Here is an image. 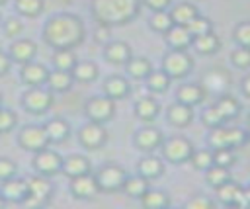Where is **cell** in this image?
Segmentation results:
<instances>
[{
  "instance_id": "cell-8",
  "label": "cell",
  "mask_w": 250,
  "mask_h": 209,
  "mask_svg": "<svg viewBox=\"0 0 250 209\" xmlns=\"http://www.w3.org/2000/svg\"><path fill=\"white\" fill-rule=\"evenodd\" d=\"M84 113H86L88 121H96V123L104 125V123L111 121L115 115V100L107 98L105 94L92 96L84 104Z\"/></svg>"
},
{
  "instance_id": "cell-56",
  "label": "cell",
  "mask_w": 250,
  "mask_h": 209,
  "mask_svg": "<svg viewBox=\"0 0 250 209\" xmlns=\"http://www.w3.org/2000/svg\"><path fill=\"white\" fill-rule=\"evenodd\" d=\"M246 145H250V129L246 131Z\"/></svg>"
},
{
  "instance_id": "cell-44",
  "label": "cell",
  "mask_w": 250,
  "mask_h": 209,
  "mask_svg": "<svg viewBox=\"0 0 250 209\" xmlns=\"http://www.w3.org/2000/svg\"><path fill=\"white\" fill-rule=\"evenodd\" d=\"M186 27H188V31L191 33V37H197V35H203V33H209V31H213V21L209 20V18H205V16H195L191 21H188L186 23Z\"/></svg>"
},
{
  "instance_id": "cell-39",
  "label": "cell",
  "mask_w": 250,
  "mask_h": 209,
  "mask_svg": "<svg viewBox=\"0 0 250 209\" xmlns=\"http://www.w3.org/2000/svg\"><path fill=\"white\" fill-rule=\"evenodd\" d=\"M205 182L215 189L217 186L225 184L227 180H230V168H225V166H217V164H211L205 172Z\"/></svg>"
},
{
  "instance_id": "cell-61",
  "label": "cell",
  "mask_w": 250,
  "mask_h": 209,
  "mask_svg": "<svg viewBox=\"0 0 250 209\" xmlns=\"http://www.w3.org/2000/svg\"><path fill=\"white\" fill-rule=\"evenodd\" d=\"M0 105H2V94H0Z\"/></svg>"
},
{
  "instance_id": "cell-7",
  "label": "cell",
  "mask_w": 250,
  "mask_h": 209,
  "mask_svg": "<svg viewBox=\"0 0 250 209\" xmlns=\"http://www.w3.org/2000/svg\"><path fill=\"white\" fill-rule=\"evenodd\" d=\"M96 178V184L100 188V191H119L125 178H127V172L123 166L115 164V162H107L104 166H100L94 174Z\"/></svg>"
},
{
  "instance_id": "cell-9",
  "label": "cell",
  "mask_w": 250,
  "mask_h": 209,
  "mask_svg": "<svg viewBox=\"0 0 250 209\" xmlns=\"http://www.w3.org/2000/svg\"><path fill=\"white\" fill-rule=\"evenodd\" d=\"M31 166H33L35 174H43V176H49V178H53V176L61 174L62 156H61L57 150H53V148L45 146V148H41V150L33 152V160H31Z\"/></svg>"
},
{
  "instance_id": "cell-12",
  "label": "cell",
  "mask_w": 250,
  "mask_h": 209,
  "mask_svg": "<svg viewBox=\"0 0 250 209\" xmlns=\"http://www.w3.org/2000/svg\"><path fill=\"white\" fill-rule=\"evenodd\" d=\"M37 55V43L33 39H27V37H18L12 41L10 49H8V57L12 63H18V64H25L29 61H33Z\"/></svg>"
},
{
  "instance_id": "cell-13",
  "label": "cell",
  "mask_w": 250,
  "mask_h": 209,
  "mask_svg": "<svg viewBox=\"0 0 250 209\" xmlns=\"http://www.w3.org/2000/svg\"><path fill=\"white\" fill-rule=\"evenodd\" d=\"M162 141H164V133L158 127H152V125L139 129L135 133V139H133L135 146L143 152H154L156 148H160Z\"/></svg>"
},
{
  "instance_id": "cell-4",
  "label": "cell",
  "mask_w": 250,
  "mask_h": 209,
  "mask_svg": "<svg viewBox=\"0 0 250 209\" xmlns=\"http://www.w3.org/2000/svg\"><path fill=\"white\" fill-rule=\"evenodd\" d=\"M20 104L25 111L35 113V115H43L53 107L55 94L45 84L43 86H27V90L21 94Z\"/></svg>"
},
{
  "instance_id": "cell-46",
  "label": "cell",
  "mask_w": 250,
  "mask_h": 209,
  "mask_svg": "<svg viewBox=\"0 0 250 209\" xmlns=\"http://www.w3.org/2000/svg\"><path fill=\"white\" fill-rule=\"evenodd\" d=\"M232 39L236 41V45L250 49V20L236 23V27L232 31Z\"/></svg>"
},
{
  "instance_id": "cell-2",
  "label": "cell",
  "mask_w": 250,
  "mask_h": 209,
  "mask_svg": "<svg viewBox=\"0 0 250 209\" xmlns=\"http://www.w3.org/2000/svg\"><path fill=\"white\" fill-rule=\"evenodd\" d=\"M141 10V0H92L90 12L98 23L125 25L131 23Z\"/></svg>"
},
{
  "instance_id": "cell-18",
  "label": "cell",
  "mask_w": 250,
  "mask_h": 209,
  "mask_svg": "<svg viewBox=\"0 0 250 209\" xmlns=\"http://www.w3.org/2000/svg\"><path fill=\"white\" fill-rule=\"evenodd\" d=\"M61 172L66 176V178H74V176H82V174H90L92 172V162L88 156L84 154H68L62 158V166H61Z\"/></svg>"
},
{
  "instance_id": "cell-50",
  "label": "cell",
  "mask_w": 250,
  "mask_h": 209,
  "mask_svg": "<svg viewBox=\"0 0 250 209\" xmlns=\"http://www.w3.org/2000/svg\"><path fill=\"white\" fill-rule=\"evenodd\" d=\"M2 23H4V33H6V37H18V35L23 31V21H21L20 18H16V16L8 18V20L2 21Z\"/></svg>"
},
{
  "instance_id": "cell-34",
  "label": "cell",
  "mask_w": 250,
  "mask_h": 209,
  "mask_svg": "<svg viewBox=\"0 0 250 209\" xmlns=\"http://www.w3.org/2000/svg\"><path fill=\"white\" fill-rule=\"evenodd\" d=\"M148 188H150V182L146 178H143L141 174H135V176L127 174V178H125V182L121 186V191H125L131 199H139Z\"/></svg>"
},
{
  "instance_id": "cell-37",
  "label": "cell",
  "mask_w": 250,
  "mask_h": 209,
  "mask_svg": "<svg viewBox=\"0 0 250 209\" xmlns=\"http://www.w3.org/2000/svg\"><path fill=\"white\" fill-rule=\"evenodd\" d=\"M14 8L23 18H37L43 12L45 2L43 0H14Z\"/></svg>"
},
{
  "instance_id": "cell-49",
  "label": "cell",
  "mask_w": 250,
  "mask_h": 209,
  "mask_svg": "<svg viewBox=\"0 0 250 209\" xmlns=\"http://www.w3.org/2000/svg\"><path fill=\"white\" fill-rule=\"evenodd\" d=\"M217 207V201L207 195H193L186 201V209H213Z\"/></svg>"
},
{
  "instance_id": "cell-33",
  "label": "cell",
  "mask_w": 250,
  "mask_h": 209,
  "mask_svg": "<svg viewBox=\"0 0 250 209\" xmlns=\"http://www.w3.org/2000/svg\"><path fill=\"white\" fill-rule=\"evenodd\" d=\"M123 66H125L127 74H129L131 78H137V80H145V76L154 68L152 63H150L146 57H143V55H141V57H135V55H133Z\"/></svg>"
},
{
  "instance_id": "cell-14",
  "label": "cell",
  "mask_w": 250,
  "mask_h": 209,
  "mask_svg": "<svg viewBox=\"0 0 250 209\" xmlns=\"http://www.w3.org/2000/svg\"><path fill=\"white\" fill-rule=\"evenodd\" d=\"M0 195L6 203H21L27 195V180L25 178H6L0 180Z\"/></svg>"
},
{
  "instance_id": "cell-45",
  "label": "cell",
  "mask_w": 250,
  "mask_h": 209,
  "mask_svg": "<svg viewBox=\"0 0 250 209\" xmlns=\"http://www.w3.org/2000/svg\"><path fill=\"white\" fill-rule=\"evenodd\" d=\"M230 63L236 66V68H242V70H246V68H250V49L248 47H236V49H232V53H230Z\"/></svg>"
},
{
  "instance_id": "cell-42",
  "label": "cell",
  "mask_w": 250,
  "mask_h": 209,
  "mask_svg": "<svg viewBox=\"0 0 250 209\" xmlns=\"http://www.w3.org/2000/svg\"><path fill=\"white\" fill-rule=\"evenodd\" d=\"M188 162H189L195 170L205 172V170L213 164V152H211L209 146H205V148H193V152H191V156H189Z\"/></svg>"
},
{
  "instance_id": "cell-31",
  "label": "cell",
  "mask_w": 250,
  "mask_h": 209,
  "mask_svg": "<svg viewBox=\"0 0 250 209\" xmlns=\"http://www.w3.org/2000/svg\"><path fill=\"white\" fill-rule=\"evenodd\" d=\"M227 84H229V74H227L225 70L215 68V70H211V72H207V74H205V78H203V84H201V86L205 88V92L225 94Z\"/></svg>"
},
{
  "instance_id": "cell-1",
  "label": "cell",
  "mask_w": 250,
  "mask_h": 209,
  "mask_svg": "<svg viewBox=\"0 0 250 209\" xmlns=\"http://www.w3.org/2000/svg\"><path fill=\"white\" fill-rule=\"evenodd\" d=\"M41 35L51 49H74L84 41L86 27L76 14L59 12L45 21Z\"/></svg>"
},
{
  "instance_id": "cell-51",
  "label": "cell",
  "mask_w": 250,
  "mask_h": 209,
  "mask_svg": "<svg viewBox=\"0 0 250 209\" xmlns=\"http://www.w3.org/2000/svg\"><path fill=\"white\" fill-rule=\"evenodd\" d=\"M16 174H18V164L8 156H0V180L12 178Z\"/></svg>"
},
{
  "instance_id": "cell-25",
  "label": "cell",
  "mask_w": 250,
  "mask_h": 209,
  "mask_svg": "<svg viewBox=\"0 0 250 209\" xmlns=\"http://www.w3.org/2000/svg\"><path fill=\"white\" fill-rule=\"evenodd\" d=\"M45 86H47L53 94H64V92H68V90L74 86V78H72L70 70L53 68V70H49V74H47Z\"/></svg>"
},
{
  "instance_id": "cell-5",
  "label": "cell",
  "mask_w": 250,
  "mask_h": 209,
  "mask_svg": "<svg viewBox=\"0 0 250 209\" xmlns=\"http://www.w3.org/2000/svg\"><path fill=\"white\" fill-rule=\"evenodd\" d=\"M193 143L184 137V135H174V137H164L162 145H160V154L166 162L172 164H184L189 160L191 152H193Z\"/></svg>"
},
{
  "instance_id": "cell-19",
  "label": "cell",
  "mask_w": 250,
  "mask_h": 209,
  "mask_svg": "<svg viewBox=\"0 0 250 209\" xmlns=\"http://www.w3.org/2000/svg\"><path fill=\"white\" fill-rule=\"evenodd\" d=\"M215 191H217V201L219 203L229 205V207H242V186L232 182V178L227 180L225 184L217 186Z\"/></svg>"
},
{
  "instance_id": "cell-20",
  "label": "cell",
  "mask_w": 250,
  "mask_h": 209,
  "mask_svg": "<svg viewBox=\"0 0 250 209\" xmlns=\"http://www.w3.org/2000/svg\"><path fill=\"white\" fill-rule=\"evenodd\" d=\"M47 74H49V68L35 61L21 64V70H20V78L25 86H43L47 80Z\"/></svg>"
},
{
  "instance_id": "cell-15",
  "label": "cell",
  "mask_w": 250,
  "mask_h": 209,
  "mask_svg": "<svg viewBox=\"0 0 250 209\" xmlns=\"http://www.w3.org/2000/svg\"><path fill=\"white\" fill-rule=\"evenodd\" d=\"M70 193L76 197V199H92L100 193V188L96 184V178L94 174H82V176H74L70 178Z\"/></svg>"
},
{
  "instance_id": "cell-27",
  "label": "cell",
  "mask_w": 250,
  "mask_h": 209,
  "mask_svg": "<svg viewBox=\"0 0 250 209\" xmlns=\"http://www.w3.org/2000/svg\"><path fill=\"white\" fill-rule=\"evenodd\" d=\"M166 117H168V123L170 125H174L178 129H184V127H188L193 121V107L191 105H186L182 102H174L168 107Z\"/></svg>"
},
{
  "instance_id": "cell-57",
  "label": "cell",
  "mask_w": 250,
  "mask_h": 209,
  "mask_svg": "<svg viewBox=\"0 0 250 209\" xmlns=\"http://www.w3.org/2000/svg\"><path fill=\"white\" fill-rule=\"evenodd\" d=\"M4 205H6V201H4V197H2V195H0V209H2V207H4Z\"/></svg>"
},
{
  "instance_id": "cell-10",
  "label": "cell",
  "mask_w": 250,
  "mask_h": 209,
  "mask_svg": "<svg viewBox=\"0 0 250 209\" xmlns=\"http://www.w3.org/2000/svg\"><path fill=\"white\" fill-rule=\"evenodd\" d=\"M78 143L86 150H98L107 143V131L102 123L88 121L78 129Z\"/></svg>"
},
{
  "instance_id": "cell-30",
  "label": "cell",
  "mask_w": 250,
  "mask_h": 209,
  "mask_svg": "<svg viewBox=\"0 0 250 209\" xmlns=\"http://www.w3.org/2000/svg\"><path fill=\"white\" fill-rule=\"evenodd\" d=\"M213 104L219 109V113L225 117V121H230L240 113V102L230 94H219Z\"/></svg>"
},
{
  "instance_id": "cell-35",
  "label": "cell",
  "mask_w": 250,
  "mask_h": 209,
  "mask_svg": "<svg viewBox=\"0 0 250 209\" xmlns=\"http://www.w3.org/2000/svg\"><path fill=\"white\" fill-rule=\"evenodd\" d=\"M139 201H141V205L146 207V209H164V207H168V205L172 203L166 191H162V189H152V188H148V189L139 197Z\"/></svg>"
},
{
  "instance_id": "cell-52",
  "label": "cell",
  "mask_w": 250,
  "mask_h": 209,
  "mask_svg": "<svg viewBox=\"0 0 250 209\" xmlns=\"http://www.w3.org/2000/svg\"><path fill=\"white\" fill-rule=\"evenodd\" d=\"M94 39H96V43L105 45L107 41H111V27L105 23H98V27L94 31Z\"/></svg>"
},
{
  "instance_id": "cell-53",
  "label": "cell",
  "mask_w": 250,
  "mask_h": 209,
  "mask_svg": "<svg viewBox=\"0 0 250 209\" xmlns=\"http://www.w3.org/2000/svg\"><path fill=\"white\" fill-rule=\"evenodd\" d=\"M172 0H141L143 6H146L150 12H158V10H168Z\"/></svg>"
},
{
  "instance_id": "cell-62",
  "label": "cell",
  "mask_w": 250,
  "mask_h": 209,
  "mask_svg": "<svg viewBox=\"0 0 250 209\" xmlns=\"http://www.w3.org/2000/svg\"><path fill=\"white\" fill-rule=\"evenodd\" d=\"M0 25H2V14H0Z\"/></svg>"
},
{
  "instance_id": "cell-26",
  "label": "cell",
  "mask_w": 250,
  "mask_h": 209,
  "mask_svg": "<svg viewBox=\"0 0 250 209\" xmlns=\"http://www.w3.org/2000/svg\"><path fill=\"white\" fill-rule=\"evenodd\" d=\"M133 111H135L137 119H141L145 123H152L160 113V104L154 96H145V98H139L135 102Z\"/></svg>"
},
{
  "instance_id": "cell-6",
  "label": "cell",
  "mask_w": 250,
  "mask_h": 209,
  "mask_svg": "<svg viewBox=\"0 0 250 209\" xmlns=\"http://www.w3.org/2000/svg\"><path fill=\"white\" fill-rule=\"evenodd\" d=\"M162 70L172 80L186 78L193 70V59H191V55L188 51H174V49H170L162 57Z\"/></svg>"
},
{
  "instance_id": "cell-22",
  "label": "cell",
  "mask_w": 250,
  "mask_h": 209,
  "mask_svg": "<svg viewBox=\"0 0 250 209\" xmlns=\"http://www.w3.org/2000/svg\"><path fill=\"white\" fill-rule=\"evenodd\" d=\"M43 129H45V135H47V139H49V145H51V143H55V145L64 143V141L70 137V133H72L70 123H68L64 117H51V119L43 125Z\"/></svg>"
},
{
  "instance_id": "cell-11",
  "label": "cell",
  "mask_w": 250,
  "mask_h": 209,
  "mask_svg": "<svg viewBox=\"0 0 250 209\" xmlns=\"http://www.w3.org/2000/svg\"><path fill=\"white\" fill-rule=\"evenodd\" d=\"M18 145L27 152H37L49 146V139L45 135L43 125H25L18 133Z\"/></svg>"
},
{
  "instance_id": "cell-36",
  "label": "cell",
  "mask_w": 250,
  "mask_h": 209,
  "mask_svg": "<svg viewBox=\"0 0 250 209\" xmlns=\"http://www.w3.org/2000/svg\"><path fill=\"white\" fill-rule=\"evenodd\" d=\"M197 14H199V10H197V6H193L191 2H180V4H176V6L170 10L172 21L178 23V25H186V23L191 21Z\"/></svg>"
},
{
  "instance_id": "cell-59",
  "label": "cell",
  "mask_w": 250,
  "mask_h": 209,
  "mask_svg": "<svg viewBox=\"0 0 250 209\" xmlns=\"http://www.w3.org/2000/svg\"><path fill=\"white\" fill-rule=\"evenodd\" d=\"M4 4H8V0H0V6H4Z\"/></svg>"
},
{
  "instance_id": "cell-58",
  "label": "cell",
  "mask_w": 250,
  "mask_h": 209,
  "mask_svg": "<svg viewBox=\"0 0 250 209\" xmlns=\"http://www.w3.org/2000/svg\"><path fill=\"white\" fill-rule=\"evenodd\" d=\"M59 2H62V4H68V2H72V0H59Z\"/></svg>"
},
{
  "instance_id": "cell-32",
  "label": "cell",
  "mask_w": 250,
  "mask_h": 209,
  "mask_svg": "<svg viewBox=\"0 0 250 209\" xmlns=\"http://www.w3.org/2000/svg\"><path fill=\"white\" fill-rule=\"evenodd\" d=\"M219 47H221V41L215 35V31H209V33H203L191 39V49H195L199 55H213L217 53Z\"/></svg>"
},
{
  "instance_id": "cell-28",
  "label": "cell",
  "mask_w": 250,
  "mask_h": 209,
  "mask_svg": "<svg viewBox=\"0 0 250 209\" xmlns=\"http://www.w3.org/2000/svg\"><path fill=\"white\" fill-rule=\"evenodd\" d=\"M170 84H172V78H170L162 68H152V70L145 76V86H146V90H148L150 94H154V96H160V94L168 92Z\"/></svg>"
},
{
  "instance_id": "cell-41",
  "label": "cell",
  "mask_w": 250,
  "mask_h": 209,
  "mask_svg": "<svg viewBox=\"0 0 250 209\" xmlns=\"http://www.w3.org/2000/svg\"><path fill=\"white\" fill-rule=\"evenodd\" d=\"M209 148H211V146H209ZM211 152H213V164H217V166L232 168V166L236 164V160H238V156H236L234 148H230V146L211 148Z\"/></svg>"
},
{
  "instance_id": "cell-21",
  "label": "cell",
  "mask_w": 250,
  "mask_h": 209,
  "mask_svg": "<svg viewBox=\"0 0 250 209\" xmlns=\"http://www.w3.org/2000/svg\"><path fill=\"white\" fill-rule=\"evenodd\" d=\"M104 94L111 100H123L131 94V82L129 78L121 76V74H111L104 80Z\"/></svg>"
},
{
  "instance_id": "cell-55",
  "label": "cell",
  "mask_w": 250,
  "mask_h": 209,
  "mask_svg": "<svg viewBox=\"0 0 250 209\" xmlns=\"http://www.w3.org/2000/svg\"><path fill=\"white\" fill-rule=\"evenodd\" d=\"M240 90H242V94H244L246 98H250V72L240 80Z\"/></svg>"
},
{
  "instance_id": "cell-3",
  "label": "cell",
  "mask_w": 250,
  "mask_h": 209,
  "mask_svg": "<svg viewBox=\"0 0 250 209\" xmlns=\"http://www.w3.org/2000/svg\"><path fill=\"white\" fill-rule=\"evenodd\" d=\"M55 186L53 180L49 176L43 174H35L27 178V195L23 197L21 205L23 207H41L45 203H49V199L53 197Z\"/></svg>"
},
{
  "instance_id": "cell-48",
  "label": "cell",
  "mask_w": 250,
  "mask_h": 209,
  "mask_svg": "<svg viewBox=\"0 0 250 209\" xmlns=\"http://www.w3.org/2000/svg\"><path fill=\"white\" fill-rule=\"evenodd\" d=\"M16 125H18V115L12 109L0 107V135L2 133H10Z\"/></svg>"
},
{
  "instance_id": "cell-54",
  "label": "cell",
  "mask_w": 250,
  "mask_h": 209,
  "mask_svg": "<svg viewBox=\"0 0 250 209\" xmlns=\"http://www.w3.org/2000/svg\"><path fill=\"white\" fill-rule=\"evenodd\" d=\"M10 68H12V61H10L8 53L0 49V78L6 76V74L10 72Z\"/></svg>"
},
{
  "instance_id": "cell-23",
  "label": "cell",
  "mask_w": 250,
  "mask_h": 209,
  "mask_svg": "<svg viewBox=\"0 0 250 209\" xmlns=\"http://www.w3.org/2000/svg\"><path fill=\"white\" fill-rule=\"evenodd\" d=\"M164 39H166V43H168V47L170 49H174V51H188V49H191V33L188 31V27L186 25H178V23H174L166 33H164Z\"/></svg>"
},
{
  "instance_id": "cell-60",
  "label": "cell",
  "mask_w": 250,
  "mask_h": 209,
  "mask_svg": "<svg viewBox=\"0 0 250 209\" xmlns=\"http://www.w3.org/2000/svg\"><path fill=\"white\" fill-rule=\"evenodd\" d=\"M248 125H250V113H248Z\"/></svg>"
},
{
  "instance_id": "cell-16",
  "label": "cell",
  "mask_w": 250,
  "mask_h": 209,
  "mask_svg": "<svg viewBox=\"0 0 250 209\" xmlns=\"http://www.w3.org/2000/svg\"><path fill=\"white\" fill-rule=\"evenodd\" d=\"M207 98V92L205 88L199 84V82H188V84H180L178 90H176V102H182L186 105H199L203 104Z\"/></svg>"
},
{
  "instance_id": "cell-43",
  "label": "cell",
  "mask_w": 250,
  "mask_h": 209,
  "mask_svg": "<svg viewBox=\"0 0 250 209\" xmlns=\"http://www.w3.org/2000/svg\"><path fill=\"white\" fill-rule=\"evenodd\" d=\"M201 123H203L207 129H213V127L225 125L227 121H225V117L219 113V109L215 107V104H209V105H205L203 111H201Z\"/></svg>"
},
{
  "instance_id": "cell-47",
  "label": "cell",
  "mask_w": 250,
  "mask_h": 209,
  "mask_svg": "<svg viewBox=\"0 0 250 209\" xmlns=\"http://www.w3.org/2000/svg\"><path fill=\"white\" fill-rule=\"evenodd\" d=\"M227 143L230 148H238L246 145V131L240 127H227Z\"/></svg>"
},
{
  "instance_id": "cell-38",
  "label": "cell",
  "mask_w": 250,
  "mask_h": 209,
  "mask_svg": "<svg viewBox=\"0 0 250 209\" xmlns=\"http://www.w3.org/2000/svg\"><path fill=\"white\" fill-rule=\"evenodd\" d=\"M148 25H150V29L156 31V33H166V31L174 25V21H172V16H170L168 10H158V12H152V14H150Z\"/></svg>"
},
{
  "instance_id": "cell-29",
  "label": "cell",
  "mask_w": 250,
  "mask_h": 209,
  "mask_svg": "<svg viewBox=\"0 0 250 209\" xmlns=\"http://www.w3.org/2000/svg\"><path fill=\"white\" fill-rule=\"evenodd\" d=\"M70 74H72L74 82L88 84V82H94L100 76V68L94 61H76V64L70 68Z\"/></svg>"
},
{
  "instance_id": "cell-17",
  "label": "cell",
  "mask_w": 250,
  "mask_h": 209,
  "mask_svg": "<svg viewBox=\"0 0 250 209\" xmlns=\"http://www.w3.org/2000/svg\"><path fill=\"white\" fill-rule=\"evenodd\" d=\"M166 170V164H164V158L162 156H156L152 152H146V156H143L137 164V174H141L143 178H146L148 182L160 178Z\"/></svg>"
},
{
  "instance_id": "cell-24",
  "label": "cell",
  "mask_w": 250,
  "mask_h": 209,
  "mask_svg": "<svg viewBox=\"0 0 250 209\" xmlns=\"http://www.w3.org/2000/svg\"><path fill=\"white\" fill-rule=\"evenodd\" d=\"M104 57L111 64H125L133 57V51L125 41H107L104 45Z\"/></svg>"
},
{
  "instance_id": "cell-40",
  "label": "cell",
  "mask_w": 250,
  "mask_h": 209,
  "mask_svg": "<svg viewBox=\"0 0 250 209\" xmlns=\"http://www.w3.org/2000/svg\"><path fill=\"white\" fill-rule=\"evenodd\" d=\"M51 61H53V66L55 68H59V70H70L76 64L78 59L72 53V49H55Z\"/></svg>"
}]
</instances>
